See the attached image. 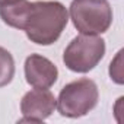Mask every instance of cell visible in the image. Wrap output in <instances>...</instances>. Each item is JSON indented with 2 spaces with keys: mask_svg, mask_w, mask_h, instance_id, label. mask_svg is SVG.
<instances>
[{
  "mask_svg": "<svg viewBox=\"0 0 124 124\" xmlns=\"http://www.w3.org/2000/svg\"><path fill=\"white\" fill-rule=\"evenodd\" d=\"M2 21L16 29L25 31L28 39L38 45L54 44L64 31L69 15L60 2H28L0 6Z\"/></svg>",
  "mask_w": 124,
  "mask_h": 124,
  "instance_id": "1",
  "label": "cell"
},
{
  "mask_svg": "<svg viewBox=\"0 0 124 124\" xmlns=\"http://www.w3.org/2000/svg\"><path fill=\"white\" fill-rule=\"evenodd\" d=\"M98 98L99 92L96 83L92 79L82 78L67 83L60 91L55 107L63 117L78 118L93 109L98 104Z\"/></svg>",
  "mask_w": 124,
  "mask_h": 124,
  "instance_id": "2",
  "label": "cell"
},
{
  "mask_svg": "<svg viewBox=\"0 0 124 124\" xmlns=\"http://www.w3.org/2000/svg\"><path fill=\"white\" fill-rule=\"evenodd\" d=\"M70 18L80 34L98 35L108 31L112 22V9L108 0H73Z\"/></svg>",
  "mask_w": 124,
  "mask_h": 124,
  "instance_id": "3",
  "label": "cell"
},
{
  "mask_svg": "<svg viewBox=\"0 0 124 124\" xmlns=\"http://www.w3.org/2000/svg\"><path fill=\"white\" fill-rule=\"evenodd\" d=\"M105 54V41L96 35L82 34L70 41L63 54V61L69 70L86 73L92 70Z\"/></svg>",
  "mask_w": 124,
  "mask_h": 124,
  "instance_id": "4",
  "label": "cell"
},
{
  "mask_svg": "<svg viewBox=\"0 0 124 124\" xmlns=\"http://www.w3.org/2000/svg\"><path fill=\"white\" fill-rule=\"evenodd\" d=\"M57 105V99L48 89L35 88L26 92L21 101V111L23 118L19 123H41L48 118Z\"/></svg>",
  "mask_w": 124,
  "mask_h": 124,
  "instance_id": "5",
  "label": "cell"
},
{
  "mask_svg": "<svg viewBox=\"0 0 124 124\" xmlns=\"http://www.w3.org/2000/svg\"><path fill=\"white\" fill-rule=\"evenodd\" d=\"M58 76V70L53 61L39 54H31L25 60V78L26 82L34 88L48 89L51 88Z\"/></svg>",
  "mask_w": 124,
  "mask_h": 124,
  "instance_id": "6",
  "label": "cell"
},
{
  "mask_svg": "<svg viewBox=\"0 0 124 124\" xmlns=\"http://www.w3.org/2000/svg\"><path fill=\"white\" fill-rule=\"evenodd\" d=\"M15 75V60L12 54L0 47V88L9 85Z\"/></svg>",
  "mask_w": 124,
  "mask_h": 124,
  "instance_id": "7",
  "label": "cell"
},
{
  "mask_svg": "<svg viewBox=\"0 0 124 124\" xmlns=\"http://www.w3.org/2000/svg\"><path fill=\"white\" fill-rule=\"evenodd\" d=\"M121 54H123V51H118L117 57L114 58V61H111V66H109V76L118 85H121L124 82V79H123V70H121Z\"/></svg>",
  "mask_w": 124,
  "mask_h": 124,
  "instance_id": "8",
  "label": "cell"
},
{
  "mask_svg": "<svg viewBox=\"0 0 124 124\" xmlns=\"http://www.w3.org/2000/svg\"><path fill=\"white\" fill-rule=\"evenodd\" d=\"M19 2V0H0V6H6V5H13Z\"/></svg>",
  "mask_w": 124,
  "mask_h": 124,
  "instance_id": "9",
  "label": "cell"
}]
</instances>
